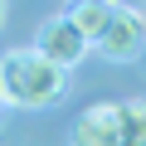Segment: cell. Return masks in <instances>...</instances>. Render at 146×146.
Returning <instances> with one entry per match:
<instances>
[{
	"mask_svg": "<svg viewBox=\"0 0 146 146\" xmlns=\"http://www.w3.org/2000/svg\"><path fill=\"white\" fill-rule=\"evenodd\" d=\"M88 49H93V44L73 29V20H68V15L44 20V25H39V34H34V54H39V58H49V63H54V68H63V73H68V68H78V63L88 58Z\"/></svg>",
	"mask_w": 146,
	"mask_h": 146,
	"instance_id": "cell-2",
	"label": "cell"
},
{
	"mask_svg": "<svg viewBox=\"0 0 146 146\" xmlns=\"http://www.w3.org/2000/svg\"><path fill=\"white\" fill-rule=\"evenodd\" d=\"M112 15H117V0H78V5L68 10L73 29H78L88 44H98V39H102V29L112 25Z\"/></svg>",
	"mask_w": 146,
	"mask_h": 146,
	"instance_id": "cell-5",
	"label": "cell"
},
{
	"mask_svg": "<svg viewBox=\"0 0 146 146\" xmlns=\"http://www.w3.org/2000/svg\"><path fill=\"white\" fill-rule=\"evenodd\" d=\"M73 146H122V122L117 102H98L73 122Z\"/></svg>",
	"mask_w": 146,
	"mask_h": 146,
	"instance_id": "cell-4",
	"label": "cell"
},
{
	"mask_svg": "<svg viewBox=\"0 0 146 146\" xmlns=\"http://www.w3.org/2000/svg\"><path fill=\"white\" fill-rule=\"evenodd\" d=\"M0 107H5V98H0Z\"/></svg>",
	"mask_w": 146,
	"mask_h": 146,
	"instance_id": "cell-9",
	"label": "cell"
},
{
	"mask_svg": "<svg viewBox=\"0 0 146 146\" xmlns=\"http://www.w3.org/2000/svg\"><path fill=\"white\" fill-rule=\"evenodd\" d=\"M0 25H5V0H0Z\"/></svg>",
	"mask_w": 146,
	"mask_h": 146,
	"instance_id": "cell-8",
	"label": "cell"
},
{
	"mask_svg": "<svg viewBox=\"0 0 146 146\" xmlns=\"http://www.w3.org/2000/svg\"><path fill=\"white\" fill-rule=\"evenodd\" d=\"M117 122H122V146H146V98L117 102Z\"/></svg>",
	"mask_w": 146,
	"mask_h": 146,
	"instance_id": "cell-6",
	"label": "cell"
},
{
	"mask_svg": "<svg viewBox=\"0 0 146 146\" xmlns=\"http://www.w3.org/2000/svg\"><path fill=\"white\" fill-rule=\"evenodd\" d=\"M93 49H102L112 63H127V58H136V54L146 49V20L117 0V15H112V25L102 29V39H98Z\"/></svg>",
	"mask_w": 146,
	"mask_h": 146,
	"instance_id": "cell-3",
	"label": "cell"
},
{
	"mask_svg": "<svg viewBox=\"0 0 146 146\" xmlns=\"http://www.w3.org/2000/svg\"><path fill=\"white\" fill-rule=\"evenodd\" d=\"M122 5H127V10H136V15L146 20V0H122Z\"/></svg>",
	"mask_w": 146,
	"mask_h": 146,
	"instance_id": "cell-7",
	"label": "cell"
},
{
	"mask_svg": "<svg viewBox=\"0 0 146 146\" xmlns=\"http://www.w3.org/2000/svg\"><path fill=\"white\" fill-rule=\"evenodd\" d=\"M68 93V73L54 68L49 58H39L34 49H15L0 58V98L10 107H54Z\"/></svg>",
	"mask_w": 146,
	"mask_h": 146,
	"instance_id": "cell-1",
	"label": "cell"
}]
</instances>
